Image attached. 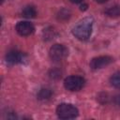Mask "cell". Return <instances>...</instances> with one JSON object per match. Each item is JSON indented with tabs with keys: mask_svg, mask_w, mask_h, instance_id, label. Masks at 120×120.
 Segmentation results:
<instances>
[{
	"mask_svg": "<svg viewBox=\"0 0 120 120\" xmlns=\"http://www.w3.org/2000/svg\"><path fill=\"white\" fill-rule=\"evenodd\" d=\"M85 83V80L77 75H71L65 79L64 81V86L66 89L69 91H79L81 90Z\"/></svg>",
	"mask_w": 120,
	"mask_h": 120,
	"instance_id": "cell-3",
	"label": "cell"
},
{
	"mask_svg": "<svg viewBox=\"0 0 120 120\" xmlns=\"http://www.w3.org/2000/svg\"><path fill=\"white\" fill-rule=\"evenodd\" d=\"M98 3H105V2H107L108 0H96Z\"/></svg>",
	"mask_w": 120,
	"mask_h": 120,
	"instance_id": "cell-15",
	"label": "cell"
},
{
	"mask_svg": "<svg viewBox=\"0 0 120 120\" xmlns=\"http://www.w3.org/2000/svg\"><path fill=\"white\" fill-rule=\"evenodd\" d=\"M2 1H3V0H2Z\"/></svg>",
	"mask_w": 120,
	"mask_h": 120,
	"instance_id": "cell-16",
	"label": "cell"
},
{
	"mask_svg": "<svg viewBox=\"0 0 120 120\" xmlns=\"http://www.w3.org/2000/svg\"><path fill=\"white\" fill-rule=\"evenodd\" d=\"M93 24L94 19L92 17H85L73 27L72 34L80 40H86L92 34Z\"/></svg>",
	"mask_w": 120,
	"mask_h": 120,
	"instance_id": "cell-1",
	"label": "cell"
},
{
	"mask_svg": "<svg viewBox=\"0 0 120 120\" xmlns=\"http://www.w3.org/2000/svg\"><path fill=\"white\" fill-rule=\"evenodd\" d=\"M113 100H114V103H115L116 105L120 106V95H117V96H115Z\"/></svg>",
	"mask_w": 120,
	"mask_h": 120,
	"instance_id": "cell-12",
	"label": "cell"
},
{
	"mask_svg": "<svg viewBox=\"0 0 120 120\" xmlns=\"http://www.w3.org/2000/svg\"><path fill=\"white\" fill-rule=\"evenodd\" d=\"M6 60L8 64L10 65H15V64H21L23 63L26 60V55L20 52V51H16V50H12L9 51L7 55H6Z\"/></svg>",
	"mask_w": 120,
	"mask_h": 120,
	"instance_id": "cell-6",
	"label": "cell"
},
{
	"mask_svg": "<svg viewBox=\"0 0 120 120\" xmlns=\"http://www.w3.org/2000/svg\"><path fill=\"white\" fill-rule=\"evenodd\" d=\"M22 14L23 17L28 18V19H31V18H35L36 17L37 10H36V8L33 6H27V7H25L22 9Z\"/></svg>",
	"mask_w": 120,
	"mask_h": 120,
	"instance_id": "cell-8",
	"label": "cell"
},
{
	"mask_svg": "<svg viewBox=\"0 0 120 120\" xmlns=\"http://www.w3.org/2000/svg\"><path fill=\"white\" fill-rule=\"evenodd\" d=\"M105 13L110 17H118V16H120V7H117V6L112 7L110 8H108L105 11Z\"/></svg>",
	"mask_w": 120,
	"mask_h": 120,
	"instance_id": "cell-11",
	"label": "cell"
},
{
	"mask_svg": "<svg viewBox=\"0 0 120 120\" xmlns=\"http://www.w3.org/2000/svg\"><path fill=\"white\" fill-rule=\"evenodd\" d=\"M110 82H111V84L113 87L120 89V71L115 72L114 74H112L111 79H110Z\"/></svg>",
	"mask_w": 120,
	"mask_h": 120,
	"instance_id": "cell-10",
	"label": "cell"
},
{
	"mask_svg": "<svg viewBox=\"0 0 120 120\" xmlns=\"http://www.w3.org/2000/svg\"><path fill=\"white\" fill-rule=\"evenodd\" d=\"M56 113L61 119H71L78 116L79 111L72 104L61 103L56 108Z\"/></svg>",
	"mask_w": 120,
	"mask_h": 120,
	"instance_id": "cell-2",
	"label": "cell"
},
{
	"mask_svg": "<svg viewBox=\"0 0 120 120\" xmlns=\"http://www.w3.org/2000/svg\"><path fill=\"white\" fill-rule=\"evenodd\" d=\"M71 3H74V4H77V3H80V2H82V0H69Z\"/></svg>",
	"mask_w": 120,
	"mask_h": 120,
	"instance_id": "cell-14",
	"label": "cell"
},
{
	"mask_svg": "<svg viewBox=\"0 0 120 120\" xmlns=\"http://www.w3.org/2000/svg\"><path fill=\"white\" fill-rule=\"evenodd\" d=\"M51 96H52V91L50 89H47V88H42L38 93V98L40 100L49 99L51 98Z\"/></svg>",
	"mask_w": 120,
	"mask_h": 120,
	"instance_id": "cell-9",
	"label": "cell"
},
{
	"mask_svg": "<svg viewBox=\"0 0 120 120\" xmlns=\"http://www.w3.org/2000/svg\"><path fill=\"white\" fill-rule=\"evenodd\" d=\"M16 31L20 36L27 37L34 33L35 27L29 22H19L16 24Z\"/></svg>",
	"mask_w": 120,
	"mask_h": 120,
	"instance_id": "cell-7",
	"label": "cell"
},
{
	"mask_svg": "<svg viewBox=\"0 0 120 120\" xmlns=\"http://www.w3.org/2000/svg\"><path fill=\"white\" fill-rule=\"evenodd\" d=\"M113 61V58L108 55H102L93 58L90 61V68L92 69H99L107 67Z\"/></svg>",
	"mask_w": 120,
	"mask_h": 120,
	"instance_id": "cell-5",
	"label": "cell"
},
{
	"mask_svg": "<svg viewBox=\"0 0 120 120\" xmlns=\"http://www.w3.org/2000/svg\"><path fill=\"white\" fill-rule=\"evenodd\" d=\"M86 8H87V5H86V4H85V5H82V6H81V9H82V10H85Z\"/></svg>",
	"mask_w": 120,
	"mask_h": 120,
	"instance_id": "cell-13",
	"label": "cell"
},
{
	"mask_svg": "<svg viewBox=\"0 0 120 120\" xmlns=\"http://www.w3.org/2000/svg\"><path fill=\"white\" fill-rule=\"evenodd\" d=\"M68 53V49L62 44H54V45H52L51 47V49H50V52H49L51 59L52 61H55V62L65 59L67 57Z\"/></svg>",
	"mask_w": 120,
	"mask_h": 120,
	"instance_id": "cell-4",
	"label": "cell"
}]
</instances>
